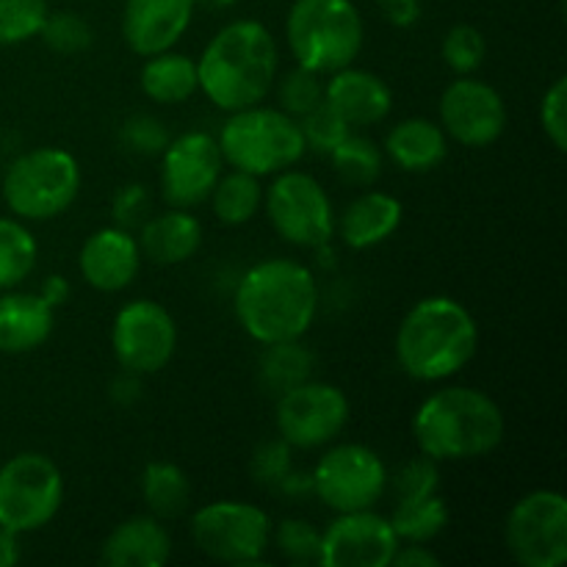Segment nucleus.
<instances>
[{"label": "nucleus", "mask_w": 567, "mask_h": 567, "mask_svg": "<svg viewBox=\"0 0 567 567\" xmlns=\"http://www.w3.org/2000/svg\"><path fill=\"white\" fill-rule=\"evenodd\" d=\"M216 142L225 164L255 177L291 169L308 153L299 120L282 109H264L260 103L233 111Z\"/></svg>", "instance_id": "nucleus-6"}, {"label": "nucleus", "mask_w": 567, "mask_h": 567, "mask_svg": "<svg viewBox=\"0 0 567 567\" xmlns=\"http://www.w3.org/2000/svg\"><path fill=\"white\" fill-rule=\"evenodd\" d=\"M210 203H214V214L221 225L241 227L255 219L258 208L264 205V188H260V177L249 175V172L233 169L216 181L214 192H210Z\"/></svg>", "instance_id": "nucleus-29"}, {"label": "nucleus", "mask_w": 567, "mask_h": 567, "mask_svg": "<svg viewBox=\"0 0 567 567\" xmlns=\"http://www.w3.org/2000/svg\"><path fill=\"white\" fill-rule=\"evenodd\" d=\"M385 153L391 155L399 169L424 175L446 161L449 136L441 122H432L426 116H410L391 127L385 138Z\"/></svg>", "instance_id": "nucleus-25"}, {"label": "nucleus", "mask_w": 567, "mask_h": 567, "mask_svg": "<svg viewBox=\"0 0 567 567\" xmlns=\"http://www.w3.org/2000/svg\"><path fill=\"white\" fill-rule=\"evenodd\" d=\"M393 493H396V502H410V498L430 496V493H437L441 487V471H437V463L426 454L410 460L393 476Z\"/></svg>", "instance_id": "nucleus-40"}, {"label": "nucleus", "mask_w": 567, "mask_h": 567, "mask_svg": "<svg viewBox=\"0 0 567 567\" xmlns=\"http://www.w3.org/2000/svg\"><path fill=\"white\" fill-rule=\"evenodd\" d=\"M391 565L396 567H437L441 557L426 548V543H399L396 554H393Z\"/></svg>", "instance_id": "nucleus-46"}, {"label": "nucleus", "mask_w": 567, "mask_h": 567, "mask_svg": "<svg viewBox=\"0 0 567 567\" xmlns=\"http://www.w3.org/2000/svg\"><path fill=\"white\" fill-rule=\"evenodd\" d=\"M39 293H42L44 302H48V305H53V308H61V305L70 299V282H66V277L53 275V277H48V280H44L42 291H39Z\"/></svg>", "instance_id": "nucleus-47"}, {"label": "nucleus", "mask_w": 567, "mask_h": 567, "mask_svg": "<svg viewBox=\"0 0 567 567\" xmlns=\"http://www.w3.org/2000/svg\"><path fill=\"white\" fill-rule=\"evenodd\" d=\"M233 308L241 330L260 347L293 341L313 327L319 313V282L299 260H260L238 280Z\"/></svg>", "instance_id": "nucleus-1"}, {"label": "nucleus", "mask_w": 567, "mask_h": 567, "mask_svg": "<svg viewBox=\"0 0 567 567\" xmlns=\"http://www.w3.org/2000/svg\"><path fill=\"white\" fill-rule=\"evenodd\" d=\"M402 216L404 208L393 194L363 192L336 216V230L349 249H371L399 230Z\"/></svg>", "instance_id": "nucleus-23"}, {"label": "nucleus", "mask_w": 567, "mask_h": 567, "mask_svg": "<svg viewBox=\"0 0 567 567\" xmlns=\"http://www.w3.org/2000/svg\"><path fill=\"white\" fill-rule=\"evenodd\" d=\"M64 504V474L42 452H20L0 465V526L14 535L44 529Z\"/></svg>", "instance_id": "nucleus-8"}, {"label": "nucleus", "mask_w": 567, "mask_h": 567, "mask_svg": "<svg viewBox=\"0 0 567 567\" xmlns=\"http://www.w3.org/2000/svg\"><path fill=\"white\" fill-rule=\"evenodd\" d=\"M504 540L520 567H563L567 563V502L559 491H532L515 502Z\"/></svg>", "instance_id": "nucleus-12"}, {"label": "nucleus", "mask_w": 567, "mask_h": 567, "mask_svg": "<svg viewBox=\"0 0 567 567\" xmlns=\"http://www.w3.org/2000/svg\"><path fill=\"white\" fill-rule=\"evenodd\" d=\"M55 327V308L42 293L14 291L0 293V352L25 354L42 347Z\"/></svg>", "instance_id": "nucleus-21"}, {"label": "nucleus", "mask_w": 567, "mask_h": 567, "mask_svg": "<svg viewBox=\"0 0 567 567\" xmlns=\"http://www.w3.org/2000/svg\"><path fill=\"white\" fill-rule=\"evenodd\" d=\"M299 127H302L305 147L313 150V153L319 155H330L332 150L352 133L349 122L327 103L316 105L310 114H305L302 120H299Z\"/></svg>", "instance_id": "nucleus-38"}, {"label": "nucleus", "mask_w": 567, "mask_h": 567, "mask_svg": "<svg viewBox=\"0 0 567 567\" xmlns=\"http://www.w3.org/2000/svg\"><path fill=\"white\" fill-rule=\"evenodd\" d=\"M271 543L293 565H319L321 532L310 520L286 518L271 526Z\"/></svg>", "instance_id": "nucleus-34"}, {"label": "nucleus", "mask_w": 567, "mask_h": 567, "mask_svg": "<svg viewBox=\"0 0 567 567\" xmlns=\"http://www.w3.org/2000/svg\"><path fill=\"white\" fill-rule=\"evenodd\" d=\"M327 158L336 166L338 177H341L343 183H349V186H371L382 172L380 147H377L371 138L358 136V133H349Z\"/></svg>", "instance_id": "nucleus-32"}, {"label": "nucleus", "mask_w": 567, "mask_h": 567, "mask_svg": "<svg viewBox=\"0 0 567 567\" xmlns=\"http://www.w3.org/2000/svg\"><path fill=\"white\" fill-rule=\"evenodd\" d=\"M377 9L391 25L413 28L421 20L424 6H421V0H377Z\"/></svg>", "instance_id": "nucleus-44"}, {"label": "nucleus", "mask_w": 567, "mask_h": 567, "mask_svg": "<svg viewBox=\"0 0 567 567\" xmlns=\"http://www.w3.org/2000/svg\"><path fill=\"white\" fill-rule=\"evenodd\" d=\"M485 37L474 25H465L463 22V25L449 28L446 37H443L441 55L454 75H474L482 66V61H485Z\"/></svg>", "instance_id": "nucleus-36"}, {"label": "nucleus", "mask_w": 567, "mask_h": 567, "mask_svg": "<svg viewBox=\"0 0 567 567\" xmlns=\"http://www.w3.org/2000/svg\"><path fill=\"white\" fill-rule=\"evenodd\" d=\"M39 244L20 219L0 216V291L17 288L37 269Z\"/></svg>", "instance_id": "nucleus-31"}, {"label": "nucleus", "mask_w": 567, "mask_h": 567, "mask_svg": "<svg viewBox=\"0 0 567 567\" xmlns=\"http://www.w3.org/2000/svg\"><path fill=\"white\" fill-rule=\"evenodd\" d=\"M399 548L391 520L374 509L338 513L321 532V567H388Z\"/></svg>", "instance_id": "nucleus-17"}, {"label": "nucleus", "mask_w": 567, "mask_h": 567, "mask_svg": "<svg viewBox=\"0 0 567 567\" xmlns=\"http://www.w3.org/2000/svg\"><path fill=\"white\" fill-rule=\"evenodd\" d=\"M111 349L120 369L136 374H158L177 349V324L155 299H133L122 305L111 327Z\"/></svg>", "instance_id": "nucleus-14"}, {"label": "nucleus", "mask_w": 567, "mask_h": 567, "mask_svg": "<svg viewBox=\"0 0 567 567\" xmlns=\"http://www.w3.org/2000/svg\"><path fill=\"white\" fill-rule=\"evenodd\" d=\"M399 543H430L441 537L449 526V504L441 493L396 502L391 518Z\"/></svg>", "instance_id": "nucleus-30"}, {"label": "nucleus", "mask_w": 567, "mask_h": 567, "mask_svg": "<svg viewBox=\"0 0 567 567\" xmlns=\"http://www.w3.org/2000/svg\"><path fill=\"white\" fill-rule=\"evenodd\" d=\"M437 114L446 136L463 147H491L507 131V103L502 92L471 75H460L443 89Z\"/></svg>", "instance_id": "nucleus-15"}, {"label": "nucleus", "mask_w": 567, "mask_h": 567, "mask_svg": "<svg viewBox=\"0 0 567 567\" xmlns=\"http://www.w3.org/2000/svg\"><path fill=\"white\" fill-rule=\"evenodd\" d=\"M136 241L142 258L158 266H177L197 255L203 244V225L197 216L188 214V208H169L164 214L147 216Z\"/></svg>", "instance_id": "nucleus-24"}, {"label": "nucleus", "mask_w": 567, "mask_h": 567, "mask_svg": "<svg viewBox=\"0 0 567 567\" xmlns=\"http://www.w3.org/2000/svg\"><path fill=\"white\" fill-rule=\"evenodd\" d=\"M219 142L205 131L169 138L161 153V194L172 208H194L205 203L221 177Z\"/></svg>", "instance_id": "nucleus-16"}, {"label": "nucleus", "mask_w": 567, "mask_h": 567, "mask_svg": "<svg viewBox=\"0 0 567 567\" xmlns=\"http://www.w3.org/2000/svg\"><path fill=\"white\" fill-rule=\"evenodd\" d=\"M111 210H114V221L125 230L131 227H142L147 221L150 214V192L142 183H131V186H122L116 192L114 203H111Z\"/></svg>", "instance_id": "nucleus-43"}, {"label": "nucleus", "mask_w": 567, "mask_h": 567, "mask_svg": "<svg viewBox=\"0 0 567 567\" xmlns=\"http://www.w3.org/2000/svg\"><path fill=\"white\" fill-rule=\"evenodd\" d=\"M142 498L155 518H177L181 513H186L188 502H192V480L181 465L169 463V460H153L142 471Z\"/></svg>", "instance_id": "nucleus-27"}, {"label": "nucleus", "mask_w": 567, "mask_h": 567, "mask_svg": "<svg viewBox=\"0 0 567 567\" xmlns=\"http://www.w3.org/2000/svg\"><path fill=\"white\" fill-rule=\"evenodd\" d=\"M324 103L332 105L349 122V127H365L391 114L393 92L380 75L349 64L332 72L330 81L324 83Z\"/></svg>", "instance_id": "nucleus-20"}, {"label": "nucleus", "mask_w": 567, "mask_h": 567, "mask_svg": "<svg viewBox=\"0 0 567 567\" xmlns=\"http://www.w3.org/2000/svg\"><path fill=\"white\" fill-rule=\"evenodd\" d=\"M109 396H111V402L116 404V408H125V410L133 408V404L142 399V374L122 369L120 374L111 380Z\"/></svg>", "instance_id": "nucleus-45"}, {"label": "nucleus", "mask_w": 567, "mask_h": 567, "mask_svg": "<svg viewBox=\"0 0 567 567\" xmlns=\"http://www.w3.org/2000/svg\"><path fill=\"white\" fill-rule=\"evenodd\" d=\"M324 75L319 72H310L305 66L297 64V70L286 72L277 86V100H280V109L286 114H291L293 120H302L305 114L316 109V105L324 103Z\"/></svg>", "instance_id": "nucleus-35"}, {"label": "nucleus", "mask_w": 567, "mask_h": 567, "mask_svg": "<svg viewBox=\"0 0 567 567\" xmlns=\"http://www.w3.org/2000/svg\"><path fill=\"white\" fill-rule=\"evenodd\" d=\"M507 432L496 399L480 388L449 385L430 393L413 415V437L435 463L480 460L496 452Z\"/></svg>", "instance_id": "nucleus-4"}, {"label": "nucleus", "mask_w": 567, "mask_h": 567, "mask_svg": "<svg viewBox=\"0 0 567 567\" xmlns=\"http://www.w3.org/2000/svg\"><path fill=\"white\" fill-rule=\"evenodd\" d=\"M81 192V164L70 150L37 147L17 155L3 175V199L17 219L48 221Z\"/></svg>", "instance_id": "nucleus-7"}, {"label": "nucleus", "mask_w": 567, "mask_h": 567, "mask_svg": "<svg viewBox=\"0 0 567 567\" xmlns=\"http://www.w3.org/2000/svg\"><path fill=\"white\" fill-rule=\"evenodd\" d=\"M100 557L109 567H161L172 557V535L155 515H133L111 529Z\"/></svg>", "instance_id": "nucleus-22"}, {"label": "nucleus", "mask_w": 567, "mask_h": 567, "mask_svg": "<svg viewBox=\"0 0 567 567\" xmlns=\"http://www.w3.org/2000/svg\"><path fill=\"white\" fill-rule=\"evenodd\" d=\"M277 70H280V53L264 22H227L197 59L199 92L216 109L233 114L264 103L275 86Z\"/></svg>", "instance_id": "nucleus-2"}, {"label": "nucleus", "mask_w": 567, "mask_h": 567, "mask_svg": "<svg viewBox=\"0 0 567 567\" xmlns=\"http://www.w3.org/2000/svg\"><path fill=\"white\" fill-rule=\"evenodd\" d=\"M286 42L299 66L332 75L354 64L365 25L352 0H293L286 17Z\"/></svg>", "instance_id": "nucleus-5"}, {"label": "nucleus", "mask_w": 567, "mask_h": 567, "mask_svg": "<svg viewBox=\"0 0 567 567\" xmlns=\"http://www.w3.org/2000/svg\"><path fill=\"white\" fill-rule=\"evenodd\" d=\"M48 14V0H0V48L31 42Z\"/></svg>", "instance_id": "nucleus-33"}, {"label": "nucleus", "mask_w": 567, "mask_h": 567, "mask_svg": "<svg viewBox=\"0 0 567 567\" xmlns=\"http://www.w3.org/2000/svg\"><path fill=\"white\" fill-rule=\"evenodd\" d=\"M271 518L249 502L205 504L192 518V540L205 557L227 565H258L271 546Z\"/></svg>", "instance_id": "nucleus-9"}, {"label": "nucleus", "mask_w": 567, "mask_h": 567, "mask_svg": "<svg viewBox=\"0 0 567 567\" xmlns=\"http://www.w3.org/2000/svg\"><path fill=\"white\" fill-rule=\"evenodd\" d=\"M194 3L205 6V9H230L236 0H194Z\"/></svg>", "instance_id": "nucleus-50"}, {"label": "nucleus", "mask_w": 567, "mask_h": 567, "mask_svg": "<svg viewBox=\"0 0 567 567\" xmlns=\"http://www.w3.org/2000/svg\"><path fill=\"white\" fill-rule=\"evenodd\" d=\"M313 352L302 343V338L293 341H277L266 343L264 354L258 360V380L269 393L280 396V393L291 391L299 382L310 380L313 374Z\"/></svg>", "instance_id": "nucleus-28"}, {"label": "nucleus", "mask_w": 567, "mask_h": 567, "mask_svg": "<svg viewBox=\"0 0 567 567\" xmlns=\"http://www.w3.org/2000/svg\"><path fill=\"white\" fill-rule=\"evenodd\" d=\"M480 349V324L454 297H426L404 313L396 330V363L410 380L457 377Z\"/></svg>", "instance_id": "nucleus-3"}, {"label": "nucleus", "mask_w": 567, "mask_h": 567, "mask_svg": "<svg viewBox=\"0 0 567 567\" xmlns=\"http://www.w3.org/2000/svg\"><path fill=\"white\" fill-rule=\"evenodd\" d=\"M20 535H14V532L0 526V567H14L20 563Z\"/></svg>", "instance_id": "nucleus-48"}, {"label": "nucleus", "mask_w": 567, "mask_h": 567, "mask_svg": "<svg viewBox=\"0 0 567 567\" xmlns=\"http://www.w3.org/2000/svg\"><path fill=\"white\" fill-rule=\"evenodd\" d=\"M194 0H125L122 37L136 55L172 50L194 20Z\"/></svg>", "instance_id": "nucleus-18"}, {"label": "nucleus", "mask_w": 567, "mask_h": 567, "mask_svg": "<svg viewBox=\"0 0 567 567\" xmlns=\"http://www.w3.org/2000/svg\"><path fill=\"white\" fill-rule=\"evenodd\" d=\"M266 216L282 241L293 247H324L336 233V208L330 194L308 172L282 169L264 192Z\"/></svg>", "instance_id": "nucleus-10"}, {"label": "nucleus", "mask_w": 567, "mask_h": 567, "mask_svg": "<svg viewBox=\"0 0 567 567\" xmlns=\"http://www.w3.org/2000/svg\"><path fill=\"white\" fill-rule=\"evenodd\" d=\"M120 138L131 153L136 155H161L169 144V131L164 122L153 114H133L122 122Z\"/></svg>", "instance_id": "nucleus-39"}, {"label": "nucleus", "mask_w": 567, "mask_h": 567, "mask_svg": "<svg viewBox=\"0 0 567 567\" xmlns=\"http://www.w3.org/2000/svg\"><path fill=\"white\" fill-rule=\"evenodd\" d=\"M138 83H142V92L153 103H186L188 97L199 92L197 61L183 53H175V50L147 55L142 72H138Z\"/></svg>", "instance_id": "nucleus-26"}, {"label": "nucleus", "mask_w": 567, "mask_h": 567, "mask_svg": "<svg viewBox=\"0 0 567 567\" xmlns=\"http://www.w3.org/2000/svg\"><path fill=\"white\" fill-rule=\"evenodd\" d=\"M78 269L94 291H125L142 269V249L125 227H100L83 241Z\"/></svg>", "instance_id": "nucleus-19"}, {"label": "nucleus", "mask_w": 567, "mask_h": 567, "mask_svg": "<svg viewBox=\"0 0 567 567\" xmlns=\"http://www.w3.org/2000/svg\"><path fill=\"white\" fill-rule=\"evenodd\" d=\"M249 471H252V480L258 485L275 487L286 480L293 471V449L288 446L282 437H275V441H264L252 454V463H249Z\"/></svg>", "instance_id": "nucleus-41"}, {"label": "nucleus", "mask_w": 567, "mask_h": 567, "mask_svg": "<svg viewBox=\"0 0 567 567\" xmlns=\"http://www.w3.org/2000/svg\"><path fill=\"white\" fill-rule=\"evenodd\" d=\"M277 491L286 493V496L297 498V496H310L313 493V480H310V474H299V471H291V474L286 476V480L277 485Z\"/></svg>", "instance_id": "nucleus-49"}, {"label": "nucleus", "mask_w": 567, "mask_h": 567, "mask_svg": "<svg viewBox=\"0 0 567 567\" xmlns=\"http://www.w3.org/2000/svg\"><path fill=\"white\" fill-rule=\"evenodd\" d=\"M39 37H42V42L53 53L75 55L89 50V44H92V28L75 11H50Z\"/></svg>", "instance_id": "nucleus-37"}, {"label": "nucleus", "mask_w": 567, "mask_h": 567, "mask_svg": "<svg viewBox=\"0 0 567 567\" xmlns=\"http://www.w3.org/2000/svg\"><path fill=\"white\" fill-rule=\"evenodd\" d=\"M540 125L554 150H567V81L557 78L540 100Z\"/></svg>", "instance_id": "nucleus-42"}, {"label": "nucleus", "mask_w": 567, "mask_h": 567, "mask_svg": "<svg viewBox=\"0 0 567 567\" xmlns=\"http://www.w3.org/2000/svg\"><path fill=\"white\" fill-rule=\"evenodd\" d=\"M277 432L291 449H321L349 424V399L332 382L305 380L277 396Z\"/></svg>", "instance_id": "nucleus-13"}, {"label": "nucleus", "mask_w": 567, "mask_h": 567, "mask_svg": "<svg viewBox=\"0 0 567 567\" xmlns=\"http://www.w3.org/2000/svg\"><path fill=\"white\" fill-rule=\"evenodd\" d=\"M310 480H313V496H319L332 513L374 509L391 485L385 460L363 443H341L327 449Z\"/></svg>", "instance_id": "nucleus-11"}]
</instances>
